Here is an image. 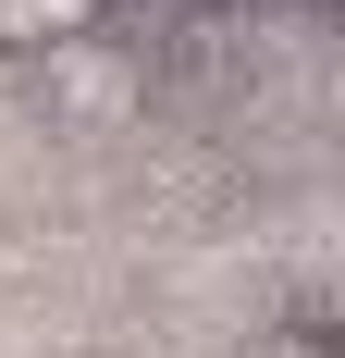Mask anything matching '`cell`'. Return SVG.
<instances>
[{
	"mask_svg": "<svg viewBox=\"0 0 345 358\" xmlns=\"http://www.w3.org/2000/svg\"><path fill=\"white\" fill-rule=\"evenodd\" d=\"M37 62H50V111H62V124H87V136L148 111V74H136V50H124L111 25H99V37H62V50H37Z\"/></svg>",
	"mask_w": 345,
	"mask_h": 358,
	"instance_id": "6da1fadb",
	"label": "cell"
},
{
	"mask_svg": "<svg viewBox=\"0 0 345 358\" xmlns=\"http://www.w3.org/2000/svg\"><path fill=\"white\" fill-rule=\"evenodd\" d=\"M99 25H111V0H0V50H62Z\"/></svg>",
	"mask_w": 345,
	"mask_h": 358,
	"instance_id": "7a4b0ae2",
	"label": "cell"
},
{
	"mask_svg": "<svg viewBox=\"0 0 345 358\" xmlns=\"http://www.w3.org/2000/svg\"><path fill=\"white\" fill-rule=\"evenodd\" d=\"M247 358H333V334H321V322H284V334H259Z\"/></svg>",
	"mask_w": 345,
	"mask_h": 358,
	"instance_id": "3957f363",
	"label": "cell"
},
{
	"mask_svg": "<svg viewBox=\"0 0 345 358\" xmlns=\"http://www.w3.org/2000/svg\"><path fill=\"white\" fill-rule=\"evenodd\" d=\"M222 13H296V0H222Z\"/></svg>",
	"mask_w": 345,
	"mask_h": 358,
	"instance_id": "277c9868",
	"label": "cell"
}]
</instances>
